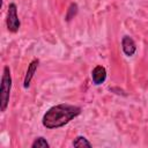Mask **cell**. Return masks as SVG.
Listing matches in <instances>:
<instances>
[{
	"label": "cell",
	"mask_w": 148,
	"mask_h": 148,
	"mask_svg": "<svg viewBox=\"0 0 148 148\" xmlns=\"http://www.w3.org/2000/svg\"><path fill=\"white\" fill-rule=\"evenodd\" d=\"M81 108L72 104H58L50 108L43 116L42 124L49 130L59 128L68 124L81 113Z\"/></svg>",
	"instance_id": "6da1fadb"
},
{
	"label": "cell",
	"mask_w": 148,
	"mask_h": 148,
	"mask_svg": "<svg viewBox=\"0 0 148 148\" xmlns=\"http://www.w3.org/2000/svg\"><path fill=\"white\" fill-rule=\"evenodd\" d=\"M12 89V75L10 69L8 66L3 67L2 77H1V86H0V110L5 112L9 104V96Z\"/></svg>",
	"instance_id": "7a4b0ae2"
},
{
	"label": "cell",
	"mask_w": 148,
	"mask_h": 148,
	"mask_svg": "<svg viewBox=\"0 0 148 148\" xmlns=\"http://www.w3.org/2000/svg\"><path fill=\"white\" fill-rule=\"evenodd\" d=\"M6 23H7V29L10 32L18 31V29L21 27V22H20L18 15H17V7H16V5L14 2H12V3L8 5V12H7Z\"/></svg>",
	"instance_id": "3957f363"
},
{
	"label": "cell",
	"mask_w": 148,
	"mask_h": 148,
	"mask_svg": "<svg viewBox=\"0 0 148 148\" xmlns=\"http://www.w3.org/2000/svg\"><path fill=\"white\" fill-rule=\"evenodd\" d=\"M121 49H123V52L127 57H132L136 51V44L132 37L124 36L121 39Z\"/></svg>",
	"instance_id": "277c9868"
},
{
	"label": "cell",
	"mask_w": 148,
	"mask_h": 148,
	"mask_svg": "<svg viewBox=\"0 0 148 148\" xmlns=\"http://www.w3.org/2000/svg\"><path fill=\"white\" fill-rule=\"evenodd\" d=\"M91 79H92L94 84H96V86L102 84L106 79V69H105V67H103L101 65L95 66V68L91 71Z\"/></svg>",
	"instance_id": "5b68a950"
},
{
	"label": "cell",
	"mask_w": 148,
	"mask_h": 148,
	"mask_svg": "<svg viewBox=\"0 0 148 148\" xmlns=\"http://www.w3.org/2000/svg\"><path fill=\"white\" fill-rule=\"evenodd\" d=\"M38 65H39V60H38V59H34V60L29 64L28 69H27V73H25V76H24V81H23V87H24L25 89L29 88L30 82H31V80H32V77H34V74H35V72H36V69H37V67H38Z\"/></svg>",
	"instance_id": "8992f818"
},
{
	"label": "cell",
	"mask_w": 148,
	"mask_h": 148,
	"mask_svg": "<svg viewBox=\"0 0 148 148\" xmlns=\"http://www.w3.org/2000/svg\"><path fill=\"white\" fill-rule=\"evenodd\" d=\"M72 145H73V147H77V148H83V147H88V148H90V147L92 146V145L89 142V140H88L86 136H83V135H79V136H76V138L73 140Z\"/></svg>",
	"instance_id": "52a82bcc"
},
{
	"label": "cell",
	"mask_w": 148,
	"mask_h": 148,
	"mask_svg": "<svg viewBox=\"0 0 148 148\" xmlns=\"http://www.w3.org/2000/svg\"><path fill=\"white\" fill-rule=\"evenodd\" d=\"M49 147H50V143L43 136L36 138L35 141L31 143V148H49Z\"/></svg>",
	"instance_id": "ba28073f"
},
{
	"label": "cell",
	"mask_w": 148,
	"mask_h": 148,
	"mask_svg": "<svg viewBox=\"0 0 148 148\" xmlns=\"http://www.w3.org/2000/svg\"><path fill=\"white\" fill-rule=\"evenodd\" d=\"M76 13H77V5L75 2H72L69 5V7L67 9V13H66V16H65L66 21H71L76 15Z\"/></svg>",
	"instance_id": "9c48e42d"
}]
</instances>
